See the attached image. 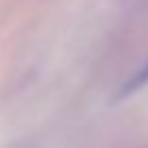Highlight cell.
Listing matches in <instances>:
<instances>
[{"instance_id": "1", "label": "cell", "mask_w": 148, "mask_h": 148, "mask_svg": "<svg viewBox=\"0 0 148 148\" xmlns=\"http://www.w3.org/2000/svg\"><path fill=\"white\" fill-rule=\"evenodd\" d=\"M146 83H148V65H144L142 70H137V72H135L133 76H131V79L126 81V83L122 85L120 89H118L116 100H122V98H126V96H131V94H135L137 89H142Z\"/></svg>"}]
</instances>
